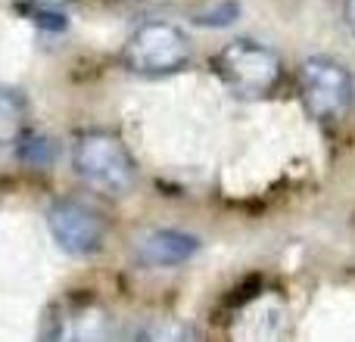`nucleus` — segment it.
Instances as JSON below:
<instances>
[{
	"instance_id": "423d86ee",
	"label": "nucleus",
	"mask_w": 355,
	"mask_h": 342,
	"mask_svg": "<svg viewBox=\"0 0 355 342\" xmlns=\"http://www.w3.org/2000/svg\"><path fill=\"white\" fill-rule=\"evenodd\" d=\"M196 252H200V240L193 233L159 227V231L141 233V240L135 243V262L144 268H178L190 262Z\"/></svg>"
},
{
	"instance_id": "1a4fd4ad",
	"label": "nucleus",
	"mask_w": 355,
	"mask_h": 342,
	"mask_svg": "<svg viewBox=\"0 0 355 342\" xmlns=\"http://www.w3.org/2000/svg\"><path fill=\"white\" fill-rule=\"evenodd\" d=\"M343 16H346V25L355 35V0H343Z\"/></svg>"
},
{
	"instance_id": "7ed1b4c3",
	"label": "nucleus",
	"mask_w": 355,
	"mask_h": 342,
	"mask_svg": "<svg viewBox=\"0 0 355 342\" xmlns=\"http://www.w3.org/2000/svg\"><path fill=\"white\" fill-rule=\"evenodd\" d=\"M218 78L243 100H262L275 93L284 78V60L268 44H259L252 37H237L225 44L215 56Z\"/></svg>"
},
{
	"instance_id": "6e6552de",
	"label": "nucleus",
	"mask_w": 355,
	"mask_h": 342,
	"mask_svg": "<svg viewBox=\"0 0 355 342\" xmlns=\"http://www.w3.org/2000/svg\"><path fill=\"white\" fill-rule=\"evenodd\" d=\"M237 19V3H221V6H215L209 16H196V22L200 25H227V22H234Z\"/></svg>"
},
{
	"instance_id": "f03ea898",
	"label": "nucleus",
	"mask_w": 355,
	"mask_h": 342,
	"mask_svg": "<svg viewBox=\"0 0 355 342\" xmlns=\"http://www.w3.org/2000/svg\"><path fill=\"white\" fill-rule=\"evenodd\" d=\"M296 93L315 122L337 125L355 103V78L334 56H309L296 69Z\"/></svg>"
},
{
	"instance_id": "20e7f679",
	"label": "nucleus",
	"mask_w": 355,
	"mask_h": 342,
	"mask_svg": "<svg viewBox=\"0 0 355 342\" xmlns=\"http://www.w3.org/2000/svg\"><path fill=\"white\" fill-rule=\"evenodd\" d=\"M190 37L178 25L153 19L131 31L122 47V66L141 78H166L190 66Z\"/></svg>"
},
{
	"instance_id": "39448f33",
	"label": "nucleus",
	"mask_w": 355,
	"mask_h": 342,
	"mask_svg": "<svg viewBox=\"0 0 355 342\" xmlns=\"http://www.w3.org/2000/svg\"><path fill=\"white\" fill-rule=\"evenodd\" d=\"M47 227L53 243L69 255H97L106 240V221L97 208L78 199H56L47 208Z\"/></svg>"
},
{
	"instance_id": "9d476101",
	"label": "nucleus",
	"mask_w": 355,
	"mask_h": 342,
	"mask_svg": "<svg viewBox=\"0 0 355 342\" xmlns=\"http://www.w3.org/2000/svg\"><path fill=\"white\" fill-rule=\"evenodd\" d=\"M31 6H47V10H56V6H66L72 3V0H28Z\"/></svg>"
},
{
	"instance_id": "f257e3e1",
	"label": "nucleus",
	"mask_w": 355,
	"mask_h": 342,
	"mask_svg": "<svg viewBox=\"0 0 355 342\" xmlns=\"http://www.w3.org/2000/svg\"><path fill=\"white\" fill-rule=\"evenodd\" d=\"M72 168L103 196H125L137 177L135 156L112 131H85L72 147Z\"/></svg>"
},
{
	"instance_id": "0eeeda50",
	"label": "nucleus",
	"mask_w": 355,
	"mask_h": 342,
	"mask_svg": "<svg viewBox=\"0 0 355 342\" xmlns=\"http://www.w3.org/2000/svg\"><path fill=\"white\" fill-rule=\"evenodd\" d=\"M28 137V100L19 87L0 84V147H19Z\"/></svg>"
}]
</instances>
